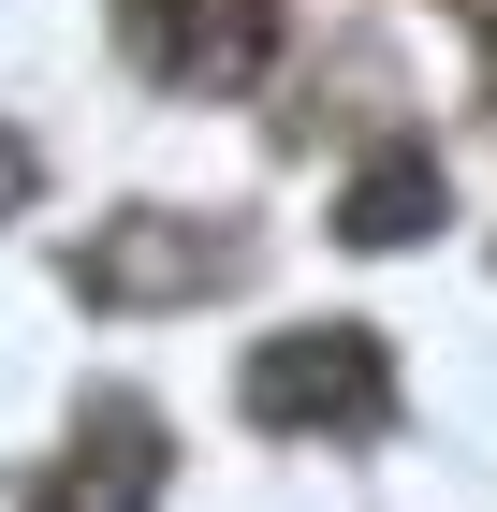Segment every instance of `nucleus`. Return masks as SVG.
<instances>
[{
  "instance_id": "423d86ee",
  "label": "nucleus",
  "mask_w": 497,
  "mask_h": 512,
  "mask_svg": "<svg viewBox=\"0 0 497 512\" xmlns=\"http://www.w3.org/2000/svg\"><path fill=\"white\" fill-rule=\"evenodd\" d=\"M15 191H30V147H15V132H0V205H15Z\"/></svg>"
},
{
  "instance_id": "7ed1b4c3",
  "label": "nucleus",
  "mask_w": 497,
  "mask_h": 512,
  "mask_svg": "<svg viewBox=\"0 0 497 512\" xmlns=\"http://www.w3.org/2000/svg\"><path fill=\"white\" fill-rule=\"evenodd\" d=\"M205 278H234V235H205V220H103V235L74 249V293L88 308H161V293H205Z\"/></svg>"
},
{
  "instance_id": "39448f33",
  "label": "nucleus",
  "mask_w": 497,
  "mask_h": 512,
  "mask_svg": "<svg viewBox=\"0 0 497 512\" xmlns=\"http://www.w3.org/2000/svg\"><path fill=\"white\" fill-rule=\"evenodd\" d=\"M424 220H439V147H381L366 176H351V205H337L351 249H410Z\"/></svg>"
},
{
  "instance_id": "f03ea898",
  "label": "nucleus",
  "mask_w": 497,
  "mask_h": 512,
  "mask_svg": "<svg viewBox=\"0 0 497 512\" xmlns=\"http://www.w3.org/2000/svg\"><path fill=\"white\" fill-rule=\"evenodd\" d=\"M117 15H132V44H147L161 88H205V103L278 59V0H117Z\"/></svg>"
},
{
  "instance_id": "f257e3e1",
  "label": "nucleus",
  "mask_w": 497,
  "mask_h": 512,
  "mask_svg": "<svg viewBox=\"0 0 497 512\" xmlns=\"http://www.w3.org/2000/svg\"><path fill=\"white\" fill-rule=\"evenodd\" d=\"M249 425H278V439H366V425H395V352L366 337V322H293V337H264L249 352Z\"/></svg>"
},
{
  "instance_id": "20e7f679",
  "label": "nucleus",
  "mask_w": 497,
  "mask_h": 512,
  "mask_svg": "<svg viewBox=\"0 0 497 512\" xmlns=\"http://www.w3.org/2000/svg\"><path fill=\"white\" fill-rule=\"evenodd\" d=\"M161 498V410H132V395H103L74 425V454L44 469V498L30 512H147Z\"/></svg>"
},
{
  "instance_id": "0eeeda50",
  "label": "nucleus",
  "mask_w": 497,
  "mask_h": 512,
  "mask_svg": "<svg viewBox=\"0 0 497 512\" xmlns=\"http://www.w3.org/2000/svg\"><path fill=\"white\" fill-rule=\"evenodd\" d=\"M468 15H497V0H468Z\"/></svg>"
}]
</instances>
